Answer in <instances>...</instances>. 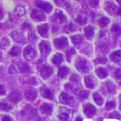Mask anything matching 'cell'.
I'll list each match as a JSON object with an SVG mask.
<instances>
[{
  "instance_id": "cell-1",
  "label": "cell",
  "mask_w": 121,
  "mask_h": 121,
  "mask_svg": "<svg viewBox=\"0 0 121 121\" xmlns=\"http://www.w3.org/2000/svg\"><path fill=\"white\" fill-rule=\"evenodd\" d=\"M75 67L79 71L86 73L89 72L90 69V66L88 60L84 57H78L75 62Z\"/></svg>"
},
{
  "instance_id": "cell-2",
  "label": "cell",
  "mask_w": 121,
  "mask_h": 121,
  "mask_svg": "<svg viewBox=\"0 0 121 121\" xmlns=\"http://www.w3.org/2000/svg\"><path fill=\"white\" fill-rule=\"evenodd\" d=\"M59 100L61 104L66 105L74 107L75 105H76V102L74 98L67 93L62 92L59 96Z\"/></svg>"
},
{
  "instance_id": "cell-3",
  "label": "cell",
  "mask_w": 121,
  "mask_h": 121,
  "mask_svg": "<svg viewBox=\"0 0 121 121\" xmlns=\"http://www.w3.org/2000/svg\"><path fill=\"white\" fill-rule=\"evenodd\" d=\"M71 111L67 108L62 107L59 110L58 117L61 121H70L72 118Z\"/></svg>"
},
{
  "instance_id": "cell-4",
  "label": "cell",
  "mask_w": 121,
  "mask_h": 121,
  "mask_svg": "<svg viewBox=\"0 0 121 121\" xmlns=\"http://www.w3.org/2000/svg\"><path fill=\"white\" fill-rule=\"evenodd\" d=\"M35 4L37 7L45 13H51L52 11V5L49 2L43 1H35Z\"/></svg>"
},
{
  "instance_id": "cell-5",
  "label": "cell",
  "mask_w": 121,
  "mask_h": 121,
  "mask_svg": "<svg viewBox=\"0 0 121 121\" xmlns=\"http://www.w3.org/2000/svg\"><path fill=\"white\" fill-rule=\"evenodd\" d=\"M39 73L42 78L47 79L52 74L53 69L52 68H51L50 66H47L46 64H44V65H42L40 67Z\"/></svg>"
},
{
  "instance_id": "cell-6",
  "label": "cell",
  "mask_w": 121,
  "mask_h": 121,
  "mask_svg": "<svg viewBox=\"0 0 121 121\" xmlns=\"http://www.w3.org/2000/svg\"><path fill=\"white\" fill-rule=\"evenodd\" d=\"M36 51L35 49L30 45H27L24 49L23 51V56L25 59L27 60H33L36 57Z\"/></svg>"
},
{
  "instance_id": "cell-7",
  "label": "cell",
  "mask_w": 121,
  "mask_h": 121,
  "mask_svg": "<svg viewBox=\"0 0 121 121\" xmlns=\"http://www.w3.org/2000/svg\"><path fill=\"white\" fill-rule=\"evenodd\" d=\"M39 49L41 54L44 57H47L51 51L50 43L46 40L42 41L39 44Z\"/></svg>"
},
{
  "instance_id": "cell-8",
  "label": "cell",
  "mask_w": 121,
  "mask_h": 121,
  "mask_svg": "<svg viewBox=\"0 0 121 121\" xmlns=\"http://www.w3.org/2000/svg\"><path fill=\"white\" fill-rule=\"evenodd\" d=\"M10 35L15 42L18 43H24L25 42V38L22 32L18 30H13L11 32Z\"/></svg>"
},
{
  "instance_id": "cell-9",
  "label": "cell",
  "mask_w": 121,
  "mask_h": 121,
  "mask_svg": "<svg viewBox=\"0 0 121 121\" xmlns=\"http://www.w3.org/2000/svg\"><path fill=\"white\" fill-rule=\"evenodd\" d=\"M25 97L28 102H34L37 98V92L35 89L28 88L25 91Z\"/></svg>"
},
{
  "instance_id": "cell-10",
  "label": "cell",
  "mask_w": 121,
  "mask_h": 121,
  "mask_svg": "<svg viewBox=\"0 0 121 121\" xmlns=\"http://www.w3.org/2000/svg\"><path fill=\"white\" fill-rule=\"evenodd\" d=\"M22 113L24 117L32 118L37 115V112L35 108H34L31 105H26L22 110Z\"/></svg>"
},
{
  "instance_id": "cell-11",
  "label": "cell",
  "mask_w": 121,
  "mask_h": 121,
  "mask_svg": "<svg viewBox=\"0 0 121 121\" xmlns=\"http://www.w3.org/2000/svg\"><path fill=\"white\" fill-rule=\"evenodd\" d=\"M22 96L20 92L18 91L14 90L11 91L8 96V99L10 102L14 103V104H17L22 100Z\"/></svg>"
},
{
  "instance_id": "cell-12",
  "label": "cell",
  "mask_w": 121,
  "mask_h": 121,
  "mask_svg": "<svg viewBox=\"0 0 121 121\" xmlns=\"http://www.w3.org/2000/svg\"><path fill=\"white\" fill-rule=\"evenodd\" d=\"M83 111H84V113L88 118H92L96 114V108L93 105L88 104L84 106Z\"/></svg>"
},
{
  "instance_id": "cell-13",
  "label": "cell",
  "mask_w": 121,
  "mask_h": 121,
  "mask_svg": "<svg viewBox=\"0 0 121 121\" xmlns=\"http://www.w3.org/2000/svg\"><path fill=\"white\" fill-rule=\"evenodd\" d=\"M21 82L25 85H30V86H34L37 85L39 83L38 79L35 77H32V76H23L20 78Z\"/></svg>"
},
{
  "instance_id": "cell-14",
  "label": "cell",
  "mask_w": 121,
  "mask_h": 121,
  "mask_svg": "<svg viewBox=\"0 0 121 121\" xmlns=\"http://www.w3.org/2000/svg\"><path fill=\"white\" fill-rule=\"evenodd\" d=\"M55 46L58 49H63L68 45V39L66 37H60L57 38L54 40Z\"/></svg>"
},
{
  "instance_id": "cell-15",
  "label": "cell",
  "mask_w": 121,
  "mask_h": 121,
  "mask_svg": "<svg viewBox=\"0 0 121 121\" xmlns=\"http://www.w3.org/2000/svg\"><path fill=\"white\" fill-rule=\"evenodd\" d=\"M31 18L33 20L37 22H42L44 21L46 18V17L41 11L39 9H33L31 13Z\"/></svg>"
},
{
  "instance_id": "cell-16",
  "label": "cell",
  "mask_w": 121,
  "mask_h": 121,
  "mask_svg": "<svg viewBox=\"0 0 121 121\" xmlns=\"http://www.w3.org/2000/svg\"><path fill=\"white\" fill-rule=\"evenodd\" d=\"M52 20L54 22L62 23L66 22V17L64 13L60 10H57L52 17Z\"/></svg>"
},
{
  "instance_id": "cell-17",
  "label": "cell",
  "mask_w": 121,
  "mask_h": 121,
  "mask_svg": "<svg viewBox=\"0 0 121 121\" xmlns=\"http://www.w3.org/2000/svg\"><path fill=\"white\" fill-rule=\"evenodd\" d=\"M40 112L43 114L49 115L52 114L53 112V106L52 104L48 103H43L40 107Z\"/></svg>"
},
{
  "instance_id": "cell-18",
  "label": "cell",
  "mask_w": 121,
  "mask_h": 121,
  "mask_svg": "<svg viewBox=\"0 0 121 121\" xmlns=\"http://www.w3.org/2000/svg\"><path fill=\"white\" fill-rule=\"evenodd\" d=\"M104 8L108 14L112 15L116 13L117 6L113 2L106 1L104 4Z\"/></svg>"
},
{
  "instance_id": "cell-19",
  "label": "cell",
  "mask_w": 121,
  "mask_h": 121,
  "mask_svg": "<svg viewBox=\"0 0 121 121\" xmlns=\"http://www.w3.org/2000/svg\"><path fill=\"white\" fill-rule=\"evenodd\" d=\"M49 25L48 24L40 25L37 27V30L39 34L41 37L43 38H47L49 35Z\"/></svg>"
},
{
  "instance_id": "cell-20",
  "label": "cell",
  "mask_w": 121,
  "mask_h": 121,
  "mask_svg": "<svg viewBox=\"0 0 121 121\" xmlns=\"http://www.w3.org/2000/svg\"><path fill=\"white\" fill-rule=\"evenodd\" d=\"M18 68L19 71L22 73H26L31 71V68L28 65L27 62H25L23 60H20L18 63Z\"/></svg>"
},
{
  "instance_id": "cell-21",
  "label": "cell",
  "mask_w": 121,
  "mask_h": 121,
  "mask_svg": "<svg viewBox=\"0 0 121 121\" xmlns=\"http://www.w3.org/2000/svg\"><path fill=\"white\" fill-rule=\"evenodd\" d=\"M40 92H41L42 96H43V98H47L49 100H52L54 98L52 91L48 88H45V87L42 88L40 90Z\"/></svg>"
},
{
  "instance_id": "cell-22",
  "label": "cell",
  "mask_w": 121,
  "mask_h": 121,
  "mask_svg": "<svg viewBox=\"0 0 121 121\" xmlns=\"http://www.w3.org/2000/svg\"><path fill=\"white\" fill-rule=\"evenodd\" d=\"M85 83L88 88L93 89L95 87V81L93 78L90 76H86L85 77Z\"/></svg>"
},
{
  "instance_id": "cell-23",
  "label": "cell",
  "mask_w": 121,
  "mask_h": 121,
  "mask_svg": "<svg viewBox=\"0 0 121 121\" xmlns=\"http://www.w3.org/2000/svg\"><path fill=\"white\" fill-rule=\"evenodd\" d=\"M95 72H96V75L98 76V77L100 79H104V78H107L108 76V74L107 69L106 68H104V67L98 68L95 71Z\"/></svg>"
},
{
  "instance_id": "cell-24",
  "label": "cell",
  "mask_w": 121,
  "mask_h": 121,
  "mask_svg": "<svg viewBox=\"0 0 121 121\" xmlns=\"http://www.w3.org/2000/svg\"><path fill=\"white\" fill-rule=\"evenodd\" d=\"M64 59L63 55L60 53H56L52 59V62L56 66H59Z\"/></svg>"
},
{
  "instance_id": "cell-25",
  "label": "cell",
  "mask_w": 121,
  "mask_h": 121,
  "mask_svg": "<svg viewBox=\"0 0 121 121\" xmlns=\"http://www.w3.org/2000/svg\"><path fill=\"white\" fill-rule=\"evenodd\" d=\"M71 39L72 40V42L75 46H78L83 40V37L81 34H77V35H74L71 37Z\"/></svg>"
},
{
  "instance_id": "cell-26",
  "label": "cell",
  "mask_w": 121,
  "mask_h": 121,
  "mask_svg": "<svg viewBox=\"0 0 121 121\" xmlns=\"http://www.w3.org/2000/svg\"><path fill=\"white\" fill-rule=\"evenodd\" d=\"M110 59L113 62H121V50H118V51L113 52L110 54Z\"/></svg>"
},
{
  "instance_id": "cell-27",
  "label": "cell",
  "mask_w": 121,
  "mask_h": 121,
  "mask_svg": "<svg viewBox=\"0 0 121 121\" xmlns=\"http://www.w3.org/2000/svg\"><path fill=\"white\" fill-rule=\"evenodd\" d=\"M85 34L86 37L88 39H92L94 35V28L92 26L89 25L85 28Z\"/></svg>"
},
{
  "instance_id": "cell-28",
  "label": "cell",
  "mask_w": 121,
  "mask_h": 121,
  "mask_svg": "<svg viewBox=\"0 0 121 121\" xmlns=\"http://www.w3.org/2000/svg\"><path fill=\"white\" fill-rule=\"evenodd\" d=\"M74 20L78 24L80 25H85L87 23V18L85 17V15H77L76 17L74 18Z\"/></svg>"
},
{
  "instance_id": "cell-29",
  "label": "cell",
  "mask_w": 121,
  "mask_h": 121,
  "mask_svg": "<svg viewBox=\"0 0 121 121\" xmlns=\"http://www.w3.org/2000/svg\"><path fill=\"white\" fill-rule=\"evenodd\" d=\"M105 89L107 92L109 94H113L116 91V87L115 85L111 81H107L105 83Z\"/></svg>"
},
{
  "instance_id": "cell-30",
  "label": "cell",
  "mask_w": 121,
  "mask_h": 121,
  "mask_svg": "<svg viewBox=\"0 0 121 121\" xmlns=\"http://www.w3.org/2000/svg\"><path fill=\"white\" fill-rule=\"evenodd\" d=\"M26 13V9L22 6H18L14 9V14L17 17H23Z\"/></svg>"
},
{
  "instance_id": "cell-31",
  "label": "cell",
  "mask_w": 121,
  "mask_h": 121,
  "mask_svg": "<svg viewBox=\"0 0 121 121\" xmlns=\"http://www.w3.org/2000/svg\"><path fill=\"white\" fill-rule=\"evenodd\" d=\"M68 73H69V68L67 66H61L58 71L59 77L60 78H65L68 76Z\"/></svg>"
},
{
  "instance_id": "cell-32",
  "label": "cell",
  "mask_w": 121,
  "mask_h": 121,
  "mask_svg": "<svg viewBox=\"0 0 121 121\" xmlns=\"http://www.w3.org/2000/svg\"><path fill=\"white\" fill-rule=\"evenodd\" d=\"M76 94L81 100H85L88 97L89 92L86 90H77L76 91Z\"/></svg>"
},
{
  "instance_id": "cell-33",
  "label": "cell",
  "mask_w": 121,
  "mask_h": 121,
  "mask_svg": "<svg viewBox=\"0 0 121 121\" xmlns=\"http://www.w3.org/2000/svg\"><path fill=\"white\" fill-rule=\"evenodd\" d=\"M93 98L95 102L98 105L101 106L104 103V100L100 95L98 94V93H94L93 95Z\"/></svg>"
},
{
  "instance_id": "cell-34",
  "label": "cell",
  "mask_w": 121,
  "mask_h": 121,
  "mask_svg": "<svg viewBox=\"0 0 121 121\" xmlns=\"http://www.w3.org/2000/svg\"><path fill=\"white\" fill-rule=\"evenodd\" d=\"M76 54L75 50L73 48H70L66 51V57L67 61L69 62L71 60L72 57Z\"/></svg>"
},
{
  "instance_id": "cell-35",
  "label": "cell",
  "mask_w": 121,
  "mask_h": 121,
  "mask_svg": "<svg viewBox=\"0 0 121 121\" xmlns=\"http://www.w3.org/2000/svg\"><path fill=\"white\" fill-rule=\"evenodd\" d=\"M11 44V42L6 37H4L1 40V47L2 49H6Z\"/></svg>"
},
{
  "instance_id": "cell-36",
  "label": "cell",
  "mask_w": 121,
  "mask_h": 121,
  "mask_svg": "<svg viewBox=\"0 0 121 121\" xmlns=\"http://www.w3.org/2000/svg\"><path fill=\"white\" fill-rule=\"evenodd\" d=\"M98 52H100L103 54H107L109 51V48L108 47L107 45H106L105 43H101L99 44L97 47Z\"/></svg>"
},
{
  "instance_id": "cell-37",
  "label": "cell",
  "mask_w": 121,
  "mask_h": 121,
  "mask_svg": "<svg viewBox=\"0 0 121 121\" xmlns=\"http://www.w3.org/2000/svg\"><path fill=\"white\" fill-rule=\"evenodd\" d=\"M9 54L13 57H17L21 54V49L18 47H14L10 50Z\"/></svg>"
},
{
  "instance_id": "cell-38",
  "label": "cell",
  "mask_w": 121,
  "mask_h": 121,
  "mask_svg": "<svg viewBox=\"0 0 121 121\" xmlns=\"http://www.w3.org/2000/svg\"><path fill=\"white\" fill-rule=\"evenodd\" d=\"M111 30L117 35H121V26L118 23H114L112 26Z\"/></svg>"
},
{
  "instance_id": "cell-39",
  "label": "cell",
  "mask_w": 121,
  "mask_h": 121,
  "mask_svg": "<svg viewBox=\"0 0 121 121\" xmlns=\"http://www.w3.org/2000/svg\"><path fill=\"white\" fill-rule=\"evenodd\" d=\"M0 108L1 110H4V111H9L11 109V105L10 104H9L7 102H3L2 101L1 102L0 104Z\"/></svg>"
},
{
  "instance_id": "cell-40",
  "label": "cell",
  "mask_w": 121,
  "mask_h": 121,
  "mask_svg": "<svg viewBox=\"0 0 121 121\" xmlns=\"http://www.w3.org/2000/svg\"><path fill=\"white\" fill-rule=\"evenodd\" d=\"M114 77L115 80L119 83V85H121V69H117L114 72Z\"/></svg>"
},
{
  "instance_id": "cell-41",
  "label": "cell",
  "mask_w": 121,
  "mask_h": 121,
  "mask_svg": "<svg viewBox=\"0 0 121 121\" xmlns=\"http://www.w3.org/2000/svg\"><path fill=\"white\" fill-rule=\"evenodd\" d=\"M115 106H116V103L115 102V101H113V100H108L106 103L105 108L108 110H110L115 108Z\"/></svg>"
},
{
  "instance_id": "cell-42",
  "label": "cell",
  "mask_w": 121,
  "mask_h": 121,
  "mask_svg": "<svg viewBox=\"0 0 121 121\" xmlns=\"http://www.w3.org/2000/svg\"><path fill=\"white\" fill-rule=\"evenodd\" d=\"M65 32L70 33V32H74L76 30V27L75 25H74L73 23H70L69 24L67 25L65 27Z\"/></svg>"
},
{
  "instance_id": "cell-43",
  "label": "cell",
  "mask_w": 121,
  "mask_h": 121,
  "mask_svg": "<svg viewBox=\"0 0 121 121\" xmlns=\"http://www.w3.org/2000/svg\"><path fill=\"white\" fill-rule=\"evenodd\" d=\"M110 23V20L108 18L106 17H102L99 21V25L101 26H107Z\"/></svg>"
},
{
  "instance_id": "cell-44",
  "label": "cell",
  "mask_w": 121,
  "mask_h": 121,
  "mask_svg": "<svg viewBox=\"0 0 121 121\" xmlns=\"http://www.w3.org/2000/svg\"><path fill=\"white\" fill-rule=\"evenodd\" d=\"M28 39L31 43H35L37 41L38 37L34 33H30L28 35Z\"/></svg>"
},
{
  "instance_id": "cell-45",
  "label": "cell",
  "mask_w": 121,
  "mask_h": 121,
  "mask_svg": "<svg viewBox=\"0 0 121 121\" xmlns=\"http://www.w3.org/2000/svg\"><path fill=\"white\" fill-rule=\"evenodd\" d=\"M107 62V59L104 56H99L95 59L96 64H105Z\"/></svg>"
},
{
  "instance_id": "cell-46",
  "label": "cell",
  "mask_w": 121,
  "mask_h": 121,
  "mask_svg": "<svg viewBox=\"0 0 121 121\" xmlns=\"http://www.w3.org/2000/svg\"><path fill=\"white\" fill-rule=\"evenodd\" d=\"M109 115L110 118H113V119H121V114H120L118 112H112Z\"/></svg>"
},
{
  "instance_id": "cell-47",
  "label": "cell",
  "mask_w": 121,
  "mask_h": 121,
  "mask_svg": "<svg viewBox=\"0 0 121 121\" xmlns=\"http://www.w3.org/2000/svg\"><path fill=\"white\" fill-rule=\"evenodd\" d=\"M89 3H90V5L93 8H96L98 6V4H99V1L98 0H91V1H89Z\"/></svg>"
},
{
  "instance_id": "cell-48",
  "label": "cell",
  "mask_w": 121,
  "mask_h": 121,
  "mask_svg": "<svg viewBox=\"0 0 121 121\" xmlns=\"http://www.w3.org/2000/svg\"><path fill=\"white\" fill-rule=\"evenodd\" d=\"M64 88L66 90H67L68 91H73V86L70 83H66V85H64Z\"/></svg>"
},
{
  "instance_id": "cell-49",
  "label": "cell",
  "mask_w": 121,
  "mask_h": 121,
  "mask_svg": "<svg viewBox=\"0 0 121 121\" xmlns=\"http://www.w3.org/2000/svg\"><path fill=\"white\" fill-rule=\"evenodd\" d=\"M9 73L11 74V75H15L17 73V70L15 69V68L13 66H11L9 68Z\"/></svg>"
},
{
  "instance_id": "cell-50",
  "label": "cell",
  "mask_w": 121,
  "mask_h": 121,
  "mask_svg": "<svg viewBox=\"0 0 121 121\" xmlns=\"http://www.w3.org/2000/svg\"><path fill=\"white\" fill-rule=\"evenodd\" d=\"M100 39H105V40L106 39H107V38H108L107 33H106V32H100Z\"/></svg>"
},
{
  "instance_id": "cell-51",
  "label": "cell",
  "mask_w": 121,
  "mask_h": 121,
  "mask_svg": "<svg viewBox=\"0 0 121 121\" xmlns=\"http://www.w3.org/2000/svg\"><path fill=\"white\" fill-rule=\"evenodd\" d=\"M2 121H11V118L9 115H3L1 117Z\"/></svg>"
},
{
  "instance_id": "cell-52",
  "label": "cell",
  "mask_w": 121,
  "mask_h": 121,
  "mask_svg": "<svg viewBox=\"0 0 121 121\" xmlns=\"http://www.w3.org/2000/svg\"><path fill=\"white\" fill-rule=\"evenodd\" d=\"M70 79L74 82H78V81H79V77L76 74H73L72 76V77L70 78Z\"/></svg>"
},
{
  "instance_id": "cell-53",
  "label": "cell",
  "mask_w": 121,
  "mask_h": 121,
  "mask_svg": "<svg viewBox=\"0 0 121 121\" xmlns=\"http://www.w3.org/2000/svg\"><path fill=\"white\" fill-rule=\"evenodd\" d=\"M31 26H31V24H30V23H28L27 22H25L24 23V24L23 25V28L26 30V29H29V28H31Z\"/></svg>"
},
{
  "instance_id": "cell-54",
  "label": "cell",
  "mask_w": 121,
  "mask_h": 121,
  "mask_svg": "<svg viewBox=\"0 0 121 121\" xmlns=\"http://www.w3.org/2000/svg\"><path fill=\"white\" fill-rule=\"evenodd\" d=\"M5 93V90L4 89V87L3 85H1V88H0V95H3Z\"/></svg>"
},
{
  "instance_id": "cell-55",
  "label": "cell",
  "mask_w": 121,
  "mask_h": 121,
  "mask_svg": "<svg viewBox=\"0 0 121 121\" xmlns=\"http://www.w3.org/2000/svg\"><path fill=\"white\" fill-rule=\"evenodd\" d=\"M83 121V119H82L81 117H79V116L76 117V119L75 120V121Z\"/></svg>"
},
{
  "instance_id": "cell-56",
  "label": "cell",
  "mask_w": 121,
  "mask_h": 121,
  "mask_svg": "<svg viewBox=\"0 0 121 121\" xmlns=\"http://www.w3.org/2000/svg\"><path fill=\"white\" fill-rule=\"evenodd\" d=\"M117 14L119 15V16H121V8H119V9L117 10Z\"/></svg>"
},
{
  "instance_id": "cell-57",
  "label": "cell",
  "mask_w": 121,
  "mask_h": 121,
  "mask_svg": "<svg viewBox=\"0 0 121 121\" xmlns=\"http://www.w3.org/2000/svg\"><path fill=\"white\" fill-rule=\"evenodd\" d=\"M43 119L42 118H37L35 120H34L33 121H43Z\"/></svg>"
},
{
  "instance_id": "cell-58",
  "label": "cell",
  "mask_w": 121,
  "mask_h": 121,
  "mask_svg": "<svg viewBox=\"0 0 121 121\" xmlns=\"http://www.w3.org/2000/svg\"><path fill=\"white\" fill-rule=\"evenodd\" d=\"M102 121V118H100V119H98V121Z\"/></svg>"
},
{
  "instance_id": "cell-59",
  "label": "cell",
  "mask_w": 121,
  "mask_h": 121,
  "mask_svg": "<svg viewBox=\"0 0 121 121\" xmlns=\"http://www.w3.org/2000/svg\"><path fill=\"white\" fill-rule=\"evenodd\" d=\"M119 109L121 110V104H120V106H119Z\"/></svg>"
},
{
  "instance_id": "cell-60",
  "label": "cell",
  "mask_w": 121,
  "mask_h": 121,
  "mask_svg": "<svg viewBox=\"0 0 121 121\" xmlns=\"http://www.w3.org/2000/svg\"><path fill=\"white\" fill-rule=\"evenodd\" d=\"M118 3H119V4H121V1H118Z\"/></svg>"
},
{
  "instance_id": "cell-61",
  "label": "cell",
  "mask_w": 121,
  "mask_h": 121,
  "mask_svg": "<svg viewBox=\"0 0 121 121\" xmlns=\"http://www.w3.org/2000/svg\"></svg>"
}]
</instances>
